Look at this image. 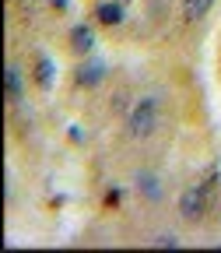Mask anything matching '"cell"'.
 <instances>
[{
	"mask_svg": "<svg viewBox=\"0 0 221 253\" xmlns=\"http://www.w3.org/2000/svg\"><path fill=\"white\" fill-rule=\"evenodd\" d=\"M158 116H162V99L158 95H141V99L130 106V113H126V130H130V137L144 141L158 130Z\"/></svg>",
	"mask_w": 221,
	"mask_h": 253,
	"instance_id": "obj_1",
	"label": "cell"
},
{
	"mask_svg": "<svg viewBox=\"0 0 221 253\" xmlns=\"http://www.w3.org/2000/svg\"><path fill=\"white\" fill-rule=\"evenodd\" d=\"M204 211H207V183L186 186L183 197H179V214H183V221H200Z\"/></svg>",
	"mask_w": 221,
	"mask_h": 253,
	"instance_id": "obj_2",
	"label": "cell"
},
{
	"mask_svg": "<svg viewBox=\"0 0 221 253\" xmlns=\"http://www.w3.org/2000/svg\"><path fill=\"white\" fill-rule=\"evenodd\" d=\"M137 190H141V197L147 201V204H158L162 201V179H158L154 172H137Z\"/></svg>",
	"mask_w": 221,
	"mask_h": 253,
	"instance_id": "obj_3",
	"label": "cell"
},
{
	"mask_svg": "<svg viewBox=\"0 0 221 253\" xmlns=\"http://www.w3.org/2000/svg\"><path fill=\"white\" fill-rule=\"evenodd\" d=\"M77 84H84V88H95V84H99L102 78H106V63L102 60H88V63H81V67H77Z\"/></svg>",
	"mask_w": 221,
	"mask_h": 253,
	"instance_id": "obj_4",
	"label": "cell"
},
{
	"mask_svg": "<svg viewBox=\"0 0 221 253\" xmlns=\"http://www.w3.org/2000/svg\"><path fill=\"white\" fill-rule=\"evenodd\" d=\"M21 91H25V88H21V74H18V63L11 60L7 67H4V95H7V102H11V106H18V102H21Z\"/></svg>",
	"mask_w": 221,
	"mask_h": 253,
	"instance_id": "obj_5",
	"label": "cell"
},
{
	"mask_svg": "<svg viewBox=\"0 0 221 253\" xmlns=\"http://www.w3.org/2000/svg\"><path fill=\"white\" fill-rule=\"evenodd\" d=\"M91 46H95L91 28H88V25H74V28H71V49H74V53H91Z\"/></svg>",
	"mask_w": 221,
	"mask_h": 253,
	"instance_id": "obj_6",
	"label": "cell"
},
{
	"mask_svg": "<svg viewBox=\"0 0 221 253\" xmlns=\"http://www.w3.org/2000/svg\"><path fill=\"white\" fill-rule=\"evenodd\" d=\"M95 21H102V25H119V21H123V4L102 0V4L95 7Z\"/></svg>",
	"mask_w": 221,
	"mask_h": 253,
	"instance_id": "obj_7",
	"label": "cell"
},
{
	"mask_svg": "<svg viewBox=\"0 0 221 253\" xmlns=\"http://www.w3.org/2000/svg\"><path fill=\"white\" fill-rule=\"evenodd\" d=\"M214 0H183V18L186 21H200L204 14H211Z\"/></svg>",
	"mask_w": 221,
	"mask_h": 253,
	"instance_id": "obj_8",
	"label": "cell"
},
{
	"mask_svg": "<svg viewBox=\"0 0 221 253\" xmlns=\"http://www.w3.org/2000/svg\"><path fill=\"white\" fill-rule=\"evenodd\" d=\"M53 60L49 56H39V63H36V81L42 84V88H53Z\"/></svg>",
	"mask_w": 221,
	"mask_h": 253,
	"instance_id": "obj_9",
	"label": "cell"
},
{
	"mask_svg": "<svg viewBox=\"0 0 221 253\" xmlns=\"http://www.w3.org/2000/svg\"><path fill=\"white\" fill-rule=\"evenodd\" d=\"M151 243H154V246H179V239H176V236H169V232H165V236H154Z\"/></svg>",
	"mask_w": 221,
	"mask_h": 253,
	"instance_id": "obj_10",
	"label": "cell"
}]
</instances>
